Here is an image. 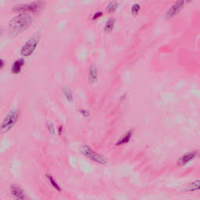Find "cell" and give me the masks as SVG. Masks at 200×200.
<instances>
[{
	"label": "cell",
	"mask_w": 200,
	"mask_h": 200,
	"mask_svg": "<svg viewBox=\"0 0 200 200\" xmlns=\"http://www.w3.org/2000/svg\"><path fill=\"white\" fill-rule=\"evenodd\" d=\"M58 131H59V134H61L62 131H62V126H59V130H58Z\"/></svg>",
	"instance_id": "obj_22"
},
{
	"label": "cell",
	"mask_w": 200,
	"mask_h": 200,
	"mask_svg": "<svg viewBox=\"0 0 200 200\" xmlns=\"http://www.w3.org/2000/svg\"><path fill=\"white\" fill-rule=\"evenodd\" d=\"M80 113L82 115H83L84 117H88L90 116V113H89V111H88V110H84V109H82V110H79Z\"/></svg>",
	"instance_id": "obj_19"
},
{
	"label": "cell",
	"mask_w": 200,
	"mask_h": 200,
	"mask_svg": "<svg viewBox=\"0 0 200 200\" xmlns=\"http://www.w3.org/2000/svg\"><path fill=\"white\" fill-rule=\"evenodd\" d=\"M102 15H103V12H102V11H98V12H96V13H95L94 15H93V17H92V20H97V19H98V18H99V17H101Z\"/></svg>",
	"instance_id": "obj_20"
},
{
	"label": "cell",
	"mask_w": 200,
	"mask_h": 200,
	"mask_svg": "<svg viewBox=\"0 0 200 200\" xmlns=\"http://www.w3.org/2000/svg\"><path fill=\"white\" fill-rule=\"evenodd\" d=\"M46 178H48V180L49 181V182H50V184L52 185V186H53L56 191H61L62 189L61 188H60V186L58 185V183L56 181V180L53 178V177L52 176L51 174H46Z\"/></svg>",
	"instance_id": "obj_14"
},
{
	"label": "cell",
	"mask_w": 200,
	"mask_h": 200,
	"mask_svg": "<svg viewBox=\"0 0 200 200\" xmlns=\"http://www.w3.org/2000/svg\"><path fill=\"white\" fill-rule=\"evenodd\" d=\"M133 134H134V130L131 129L129 131H127L125 134H123L122 138H121L117 143H116V145H125L127 143H128L130 142V140L131 139L132 136H133Z\"/></svg>",
	"instance_id": "obj_9"
},
{
	"label": "cell",
	"mask_w": 200,
	"mask_h": 200,
	"mask_svg": "<svg viewBox=\"0 0 200 200\" xmlns=\"http://www.w3.org/2000/svg\"><path fill=\"white\" fill-rule=\"evenodd\" d=\"M185 4L184 1H178L170 8L166 13V17L167 19L171 18L172 17H174V15H176L178 12H180V10L183 8V6Z\"/></svg>",
	"instance_id": "obj_7"
},
{
	"label": "cell",
	"mask_w": 200,
	"mask_h": 200,
	"mask_svg": "<svg viewBox=\"0 0 200 200\" xmlns=\"http://www.w3.org/2000/svg\"><path fill=\"white\" fill-rule=\"evenodd\" d=\"M140 10V4L139 3H134L131 7V13L133 15H137Z\"/></svg>",
	"instance_id": "obj_17"
},
{
	"label": "cell",
	"mask_w": 200,
	"mask_h": 200,
	"mask_svg": "<svg viewBox=\"0 0 200 200\" xmlns=\"http://www.w3.org/2000/svg\"><path fill=\"white\" fill-rule=\"evenodd\" d=\"M10 193L14 200H30L20 186L13 185L10 186Z\"/></svg>",
	"instance_id": "obj_6"
},
{
	"label": "cell",
	"mask_w": 200,
	"mask_h": 200,
	"mask_svg": "<svg viewBox=\"0 0 200 200\" xmlns=\"http://www.w3.org/2000/svg\"><path fill=\"white\" fill-rule=\"evenodd\" d=\"M117 7H118V3H117V2H110V3L107 5L106 9H107L108 12L113 13V12H114L115 10L117 9Z\"/></svg>",
	"instance_id": "obj_16"
},
{
	"label": "cell",
	"mask_w": 200,
	"mask_h": 200,
	"mask_svg": "<svg viewBox=\"0 0 200 200\" xmlns=\"http://www.w3.org/2000/svg\"><path fill=\"white\" fill-rule=\"evenodd\" d=\"M115 24V19L114 18H110L109 20L106 21V23L105 24V26H104V30L107 32H110L113 29V27H114Z\"/></svg>",
	"instance_id": "obj_12"
},
{
	"label": "cell",
	"mask_w": 200,
	"mask_h": 200,
	"mask_svg": "<svg viewBox=\"0 0 200 200\" xmlns=\"http://www.w3.org/2000/svg\"><path fill=\"white\" fill-rule=\"evenodd\" d=\"M3 66H4V61H3V59H0V69L2 68Z\"/></svg>",
	"instance_id": "obj_21"
},
{
	"label": "cell",
	"mask_w": 200,
	"mask_h": 200,
	"mask_svg": "<svg viewBox=\"0 0 200 200\" xmlns=\"http://www.w3.org/2000/svg\"><path fill=\"white\" fill-rule=\"evenodd\" d=\"M82 152L86 157H88L91 160L94 161L99 164H105L106 163V159L104 158L103 156L95 152L94 150L92 149L88 145H84L82 149Z\"/></svg>",
	"instance_id": "obj_4"
},
{
	"label": "cell",
	"mask_w": 200,
	"mask_h": 200,
	"mask_svg": "<svg viewBox=\"0 0 200 200\" xmlns=\"http://www.w3.org/2000/svg\"><path fill=\"white\" fill-rule=\"evenodd\" d=\"M199 189V181H194V182H192L191 185H189L187 191L192 192V191H198Z\"/></svg>",
	"instance_id": "obj_15"
},
{
	"label": "cell",
	"mask_w": 200,
	"mask_h": 200,
	"mask_svg": "<svg viewBox=\"0 0 200 200\" xmlns=\"http://www.w3.org/2000/svg\"><path fill=\"white\" fill-rule=\"evenodd\" d=\"M32 23V18L27 13H20L9 23V33L12 36H17L26 30Z\"/></svg>",
	"instance_id": "obj_1"
},
{
	"label": "cell",
	"mask_w": 200,
	"mask_h": 200,
	"mask_svg": "<svg viewBox=\"0 0 200 200\" xmlns=\"http://www.w3.org/2000/svg\"><path fill=\"white\" fill-rule=\"evenodd\" d=\"M18 117H19V113L17 110H11L9 111V113L6 115V117L2 121V124L0 126V131L2 133L9 131V130L15 125V123L17 121Z\"/></svg>",
	"instance_id": "obj_3"
},
{
	"label": "cell",
	"mask_w": 200,
	"mask_h": 200,
	"mask_svg": "<svg viewBox=\"0 0 200 200\" xmlns=\"http://www.w3.org/2000/svg\"><path fill=\"white\" fill-rule=\"evenodd\" d=\"M41 38V34L40 33H35V35L31 36L27 42L23 45L20 50V54L23 56H31L32 53L35 52V48H37L38 44L40 41Z\"/></svg>",
	"instance_id": "obj_2"
},
{
	"label": "cell",
	"mask_w": 200,
	"mask_h": 200,
	"mask_svg": "<svg viewBox=\"0 0 200 200\" xmlns=\"http://www.w3.org/2000/svg\"><path fill=\"white\" fill-rule=\"evenodd\" d=\"M42 2H35L28 3V4L22 5V6H18L14 9V10L21 13H31V12L35 13L42 7Z\"/></svg>",
	"instance_id": "obj_5"
},
{
	"label": "cell",
	"mask_w": 200,
	"mask_h": 200,
	"mask_svg": "<svg viewBox=\"0 0 200 200\" xmlns=\"http://www.w3.org/2000/svg\"><path fill=\"white\" fill-rule=\"evenodd\" d=\"M197 155H198V151H192V152H188V153L183 155L178 160V165L180 167L185 166L196 158Z\"/></svg>",
	"instance_id": "obj_8"
},
{
	"label": "cell",
	"mask_w": 200,
	"mask_h": 200,
	"mask_svg": "<svg viewBox=\"0 0 200 200\" xmlns=\"http://www.w3.org/2000/svg\"><path fill=\"white\" fill-rule=\"evenodd\" d=\"M98 78V71L95 65L92 64L89 68V73H88V81L92 84L96 82Z\"/></svg>",
	"instance_id": "obj_11"
},
{
	"label": "cell",
	"mask_w": 200,
	"mask_h": 200,
	"mask_svg": "<svg viewBox=\"0 0 200 200\" xmlns=\"http://www.w3.org/2000/svg\"><path fill=\"white\" fill-rule=\"evenodd\" d=\"M24 59L20 58V59H17V60L13 63V65H12L11 67L12 73L15 74H19V73L21 71V68H22V66H24Z\"/></svg>",
	"instance_id": "obj_10"
},
{
	"label": "cell",
	"mask_w": 200,
	"mask_h": 200,
	"mask_svg": "<svg viewBox=\"0 0 200 200\" xmlns=\"http://www.w3.org/2000/svg\"><path fill=\"white\" fill-rule=\"evenodd\" d=\"M63 92H64V96H65V98H66L67 101L72 102L73 100H74V95H73V92H72V91H71L70 88H67V87H64Z\"/></svg>",
	"instance_id": "obj_13"
},
{
	"label": "cell",
	"mask_w": 200,
	"mask_h": 200,
	"mask_svg": "<svg viewBox=\"0 0 200 200\" xmlns=\"http://www.w3.org/2000/svg\"><path fill=\"white\" fill-rule=\"evenodd\" d=\"M0 34H1V30H0Z\"/></svg>",
	"instance_id": "obj_23"
},
{
	"label": "cell",
	"mask_w": 200,
	"mask_h": 200,
	"mask_svg": "<svg viewBox=\"0 0 200 200\" xmlns=\"http://www.w3.org/2000/svg\"><path fill=\"white\" fill-rule=\"evenodd\" d=\"M47 128H48V131L51 134H55V128H54V125H53V123H47Z\"/></svg>",
	"instance_id": "obj_18"
}]
</instances>
